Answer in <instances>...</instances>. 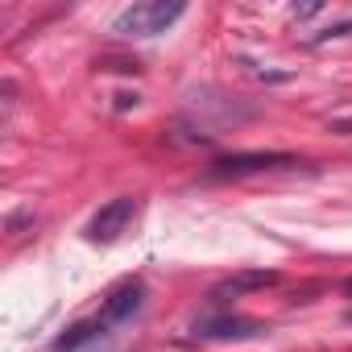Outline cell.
I'll return each instance as SVG.
<instances>
[{"label":"cell","mask_w":352,"mask_h":352,"mask_svg":"<svg viewBox=\"0 0 352 352\" xmlns=\"http://www.w3.org/2000/svg\"><path fill=\"white\" fill-rule=\"evenodd\" d=\"M183 13H187L183 0H141V5H129L112 21V34H120V38H157Z\"/></svg>","instance_id":"1"},{"label":"cell","mask_w":352,"mask_h":352,"mask_svg":"<svg viewBox=\"0 0 352 352\" xmlns=\"http://www.w3.org/2000/svg\"><path fill=\"white\" fill-rule=\"evenodd\" d=\"M302 166L294 153L282 149H245V153H224L208 166V179H249V174H270V170H290Z\"/></svg>","instance_id":"2"},{"label":"cell","mask_w":352,"mask_h":352,"mask_svg":"<svg viewBox=\"0 0 352 352\" xmlns=\"http://www.w3.org/2000/svg\"><path fill=\"white\" fill-rule=\"evenodd\" d=\"M137 212H141V199H137V195H120V199L104 204V208L91 216V224H87V241H91V245H112V241H120V236L129 232V224L137 220Z\"/></svg>","instance_id":"3"},{"label":"cell","mask_w":352,"mask_h":352,"mask_svg":"<svg viewBox=\"0 0 352 352\" xmlns=\"http://www.w3.org/2000/svg\"><path fill=\"white\" fill-rule=\"evenodd\" d=\"M191 331H195V340H253L265 331V323L249 319V315H208Z\"/></svg>","instance_id":"4"},{"label":"cell","mask_w":352,"mask_h":352,"mask_svg":"<svg viewBox=\"0 0 352 352\" xmlns=\"http://www.w3.org/2000/svg\"><path fill=\"white\" fill-rule=\"evenodd\" d=\"M141 302H145V282H137V278H129V282H120L112 294H108V302H104V311H100V319L108 323V327H116V323H124V319H133L137 311H141Z\"/></svg>","instance_id":"5"},{"label":"cell","mask_w":352,"mask_h":352,"mask_svg":"<svg viewBox=\"0 0 352 352\" xmlns=\"http://www.w3.org/2000/svg\"><path fill=\"white\" fill-rule=\"evenodd\" d=\"M108 336V323L96 315V319H83V323H71L58 340H54V352H83L87 344H96V340H104Z\"/></svg>","instance_id":"6"},{"label":"cell","mask_w":352,"mask_h":352,"mask_svg":"<svg viewBox=\"0 0 352 352\" xmlns=\"http://www.w3.org/2000/svg\"><path fill=\"white\" fill-rule=\"evenodd\" d=\"M274 282H278V274H274V270H245V274H232V278H224V282L212 290V298H228V294L265 290V286H274Z\"/></svg>","instance_id":"7"},{"label":"cell","mask_w":352,"mask_h":352,"mask_svg":"<svg viewBox=\"0 0 352 352\" xmlns=\"http://www.w3.org/2000/svg\"><path fill=\"white\" fill-rule=\"evenodd\" d=\"M331 133H340V137H352V116H340V120H331Z\"/></svg>","instance_id":"8"},{"label":"cell","mask_w":352,"mask_h":352,"mask_svg":"<svg viewBox=\"0 0 352 352\" xmlns=\"http://www.w3.org/2000/svg\"><path fill=\"white\" fill-rule=\"evenodd\" d=\"M344 290H348V294H352V278H348V282H344Z\"/></svg>","instance_id":"9"},{"label":"cell","mask_w":352,"mask_h":352,"mask_svg":"<svg viewBox=\"0 0 352 352\" xmlns=\"http://www.w3.org/2000/svg\"><path fill=\"white\" fill-rule=\"evenodd\" d=\"M344 319H348V323H352V311H348V315H344Z\"/></svg>","instance_id":"10"}]
</instances>
